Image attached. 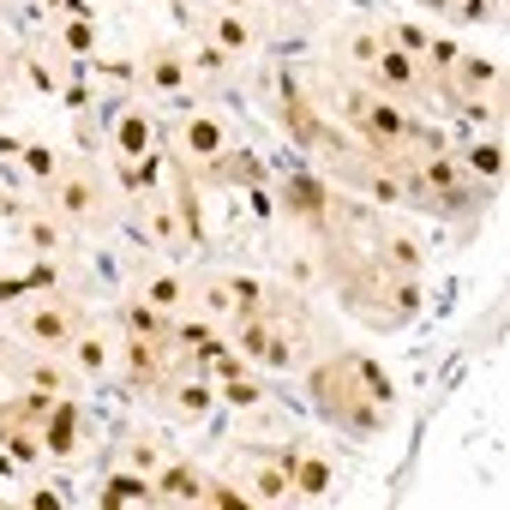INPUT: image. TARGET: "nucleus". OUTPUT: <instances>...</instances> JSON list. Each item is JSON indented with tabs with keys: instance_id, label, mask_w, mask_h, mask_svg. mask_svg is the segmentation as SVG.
<instances>
[{
	"instance_id": "nucleus-2",
	"label": "nucleus",
	"mask_w": 510,
	"mask_h": 510,
	"mask_svg": "<svg viewBox=\"0 0 510 510\" xmlns=\"http://www.w3.org/2000/svg\"><path fill=\"white\" fill-rule=\"evenodd\" d=\"M294 204L300 210H318V186H313V180H300V186H294Z\"/></svg>"
},
{
	"instance_id": "nucleus-5",
	"label": "nucleus",
	"mask_w": 510,
	"mask_h": 510,
	"mask_svg": "<svg viewBox=\"0 0 510 510\" xmlns=\"http://www.w3.org/2000/svg\"><path fill=\"white\" fill-rule=\"evenodd\" d=\"M66 433H73V414H60V420H54V450H66V444H73Z\"/></svg>"
},
{
	"instance_id": "nucleus-4",
	"label": "nucleus",
	"mask_w": 510,
	"mask_h": 510,
	"mask_svg": "<svg viewBox=\"0 0 510 510\" xmlns=\"http://www.w3.org/2000/svg\"><path fill=\"white\" fill-rule=\"evenodd\" d=\"M126 498H138V480H114V493H108V504H126Z\"/></svg>"
},
{
	"instance_id": "nucleus-3",
	"label": "nucleus",
	"mask_w": 510,
	"mask_h": 510,
	"mask_svg": "<svg viewBox=\"0 0 510 510\" xmlns=\"http://www.w3.org/2000/svg\"><path fill=\"white\" fill-rule=\"evenodd\" d=\"M60 330H66V318H60V313H43V318H36V336H60Z\"/></svg>"
},
{
	"instance_id": "nucleus-1",
	"label": "nucleus",
	"mask_w": 510,
	"mask_h": 510,
	"mask_svg": "<svg viewBox=\"0 0 510 510\" xmlns=\"http://www.w3.org/2000/svg\"><path fill=\"white\" fill-rule=\"evenodd\" d=\"M300 486H306V493H324V468L306 463V468H300Z\"/></svg>"
}]
</instances>
